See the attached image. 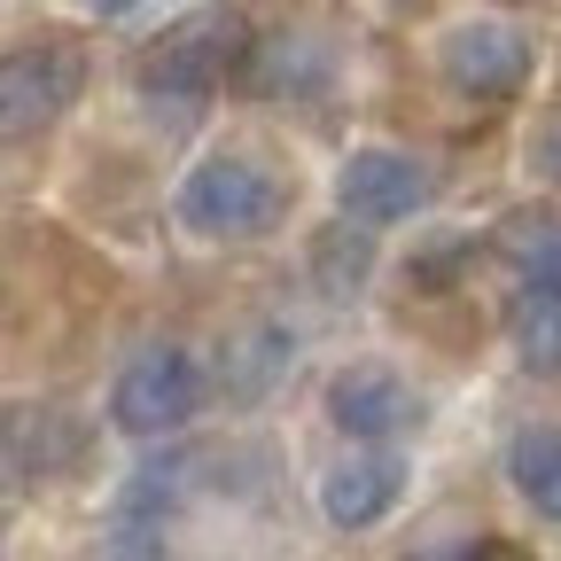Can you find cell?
<instances>
[{
    "label": "cell",
    "mask_w": 561,
    "mask_h": 561,
    "mask_svg": "<svg viewBox=\"0 0 561 561\" xmlns=\"http://www.w3.org/2000/svg\"><path fill=\"white\" fill-rule=\"evenodd\" d=\"M398 500H405V460H398V453H359V445H351V453L320 476V515H328L335 530H375Z\"/></svg>",
    "instance_id": "9"
},
{
    "label": "cell",
    "mask_w": 561,
    "mask_h": 561,
    "mask_svg": "<svg viewBox=\"0 0 561 561\" xmlns=\"http://www.w3.org/2000/svg\"><path fill=\"white\" fill-rule=\"evenodd\" d=\"M195 413H203V359L187 343H140L110 382V421L133 445L180 437Z\"/></svg>",
    "instance_id": "3"
},
{
    "label": "cell",
    "mask_w": 561,
    "mask_h": 561,
    "mask_svg": "<svg viewBox=\"0 0 561 561\" xmlns=\"http://www.w3.org/2000/svg\"><path fill=\"white\" fill-rule=\"evenodd\" d=\"M297 367V328H280V320H265V328H250L242 335V351H227V367H219V382L234 390V398H257L273 375H289Z\"/></svg>",
    "instance_id": "11"
},
{
    "label": "cell",
    "mask_w": 561,
    "mask_h": 561,
    "mask_svg": "<svg viewBox=\"0 0 561 561\" xmlns=\"http://www.w3.org/2000/svg\"><path fill=\"white\" fill-rule=\"evenodd\" d=\"M437 70H445V87L460 102H507L530 79V39L515 24H500V16H468V24L445 32Z\"/></svg>",
    "instance_id": "8"
},
{
    "label": "cell",
    "mask_w": 561,
    "mask_h": 561,
    "mask_svg": "<svg viewBox=\"0 0 561 561\" xmlns=\"http://www.w3.org/2000/svg\"><path fill=\"white\" fill-rule=\"evenodd\" d=\"M250 55V24L242 16H227V9H210V16H187V24H172L149 55L133 62V87L149 94V102H180V110H195V102H210L227 87V70Z\"/></svg>",
    "instance_id": "2"
},
{
    "label": "cell",
    "mask_w": 561,
    "mask_h": 561,
    "mask_svg": "<svg viewBox=\"0 0 561 561\" xmlns=\"http://www.w3.org/2000/svg\"><path fill=\"white\" fill-rule=\"evenodd\" d=\"M172 210H180V227L203 234V242H250V234H273V219L289 210V187H280L257 157L219 149V157H203L180 180Z\"/></svg>",
    "instance_id": "1"
},
{
    "label": "cell",
    "mask_w": 561,
    "mask_h": 561,
    "mask_svg": "<svg viewBox=\"0 0 561 561\" xmlns=\"http://www.w3.org/2000/svg\"><path fill=\"white\" fill-rule=\"evenodd\" d=\"M335 203H343V219L351 227H398V219H413L421 203H430V164H421L413 149H351L343 157V172H335Z\"/></svg>",
    "instance_id": "6"
},
{
    "label": "cell",
    "mask_w": 561,
    "mask_h": 561,
    "mask_svg": "<svg viewBox=\"0 0 561 561\" xmlns=\"http://www.w3.org/2000/svg\"><path fill=\"white\" fill-rule=\"evenodd\" d=\"M538 172L561 180V102H553V117H546V133H538Z\"/></svg>",
    "instance_id": "15"
},
{
    "label": "cell",
    "mask_w": 561,
    "mask_h": 561,
    "mask_svg": "<svg viewBox=\"0 0 561 561\" xmlns=\"http://www.w3.org/2000/svg\"><path fill=\"white\" fill-rule=\"evenodd\" d=\"M523 280L507 297V335L530 375H561V219H515Z\"/></svg>",
    "instance_id": "4"
},
{
    "label": "cell",
    "mask_w": 561,
    "mask_h": 561,
    "mask_svg": "<svg viewBox=\"0 0 561 561\" xmlns=\"http://www.w3.org/2000/svg\"><path fill=\"white\" fill-rule=\"evenodd\" d=\"M328 421L359 453H390V437H405L413 421H421V398H413V382L398 367L359 359V367H335L328 375Z\"/></svg>",
    "instance_id": "5"
},
{
    "label": "cell",
    "mask_w": 561,
    "mask_h": 561,
    "mask_svg": "<svg viewBox=\"0 0 561 561\" xmlns=\"http://www.w3.org/2000/svg\"><path fill=\"white\" fill-rule=\"evenodd\" d=\"M460 561H530V553H515L507 538H476V546H468Z\"/></svg>",
    "instance_id": "16"
},
{
    "label": "cell",
    "mask_w": 561,
    "mask_h": 561,
    "mask_svg": "<svg viewBox=\"0 0 561 561\" xmlns=\"http://www.w3.org/2000/svg\"><path fill=\"white\" fill-rule=\"evenodd\" d=\"M102 553H110V561H164V523H149V515H110Z\"/></svg>",
    "instance_id": "14"
},
{
    "label": "cell",
    "mask_w": 561,
    "mask_h": 561,
    "mask_svg": "<svg viewBox=\"0 0 561 561\" xmlns=\"http://www.w3.org/2000/svg\"><path fill=\"white\" fill-rule=\"evenodd\" d=\"M312 273H320L328 297H359L367 273H375V234H367V227H328V234L312 242Z\"/></svg>",
    "instance_id": "13"
},
{
    "label": "cell",
    "mask_w": 561,
    "mask_h": 561,
    "mask_svg": "<svg viewBox=\"0 0 561 561\" xmlns=\"http://www.w3.org/2000/svg\"><path fill=\"white\" fill-rule=\"evenodd\" d=\"M70 102H79V55H70V47H16V55H0V149L47 133Z\"/></svg>",
    "instance_id": "7"
},
{
    "label": "cell",
    "mask_w": 561,
    "mask_h": 561,
    "mask_svg": "<svg viewBox=\"0 0 561 561\" xmlns=\"http://www.w3.org/2000/svg\"><path fill=\"white\" fill-rule=\"evenodd\" d=\"M507 483L523 491V507L561 523V421H530L507 445Z\"/></svg>",
    "instance_id": "10"
},
{
    "label": "cell",
    "mask_w": 561,
    "mask_h": 561,
    "mask_svg": "<svg viewBox=\"0 0 561 561\" xmlns=\"http://www.w3.org/2000/svg\"><path fill=\"white\" fill-rule=\"evenodd\" d=\"M0 445H9V468H24V476H47V468L70 453L55 405H9V421H0Z\"/></svg>",
    "instance_id": "12"
}]
</instances>
